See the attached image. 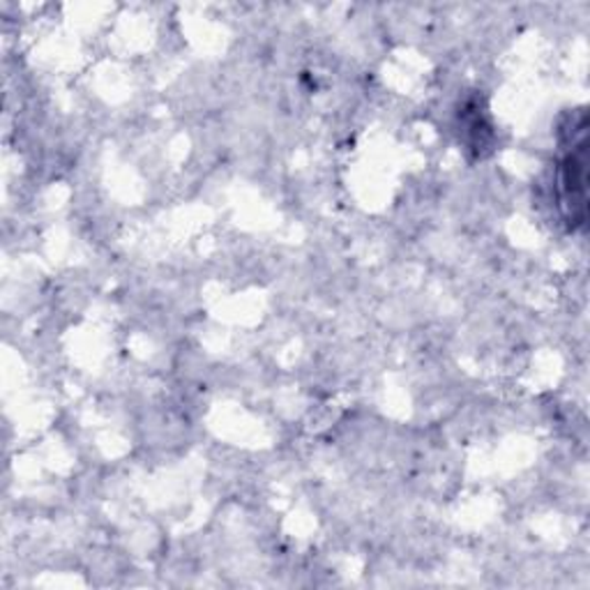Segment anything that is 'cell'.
I'll list each match as a JSON object with an SVG mask.
<instances>
[{"label": "cell", "instance_id": "1", "mask_svg": "<svg viewBox=\"0 0 590 590\" xmlns=\"http://www.w3.org/2000/svg\"><path fill=\"white\" fill-rule=\"evenodd\" d=\"M560 185L566 192V205L572 211V219L581 222L586 211V139L572 148L570 155L562 162Z\"/></svg>", "mask_w": 590, "mask_h": 590}]
</instances>
